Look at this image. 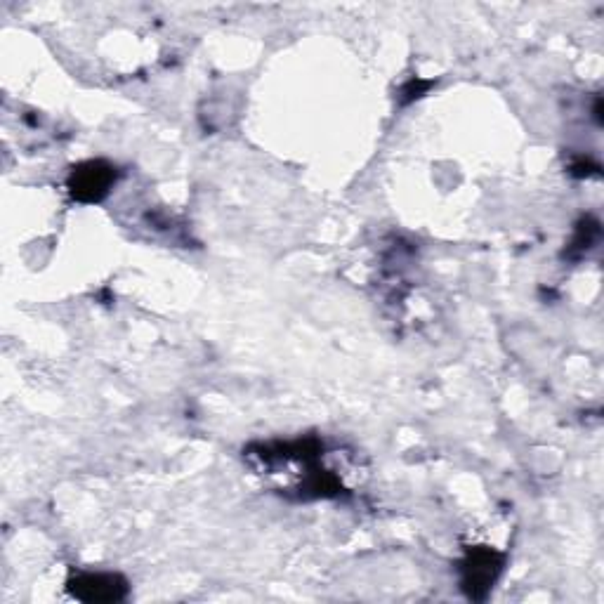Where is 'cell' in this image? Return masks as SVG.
I'll use <instances>...</instances> for the list:
<instances>
[{"mask_svg": "<svg viewBox=\"0 0 604 604\" xmlns=\"http://www.w3.org/2000/svg\"><path fill=\"white\" fill-rule=\"evenodd\" d=\"M114 182V168L102 161H90L71 175V194L78 201H100Z\"/></svg>", "mask_w": 604, "mask_h": 604, "instance_id": "cell-1", "label": "cell"}, {"mask_svg": "<svg viewBox=\"0 0 604 604\" xmlns=\"http://www.w3.org/2000/svg\"><path fill=\"white\" fill-rule=\"evenodd\" d=\"M71 590L85 602H107L126 595V583L109 574H85L71 581Z\"/></svg>", "mask_w": 604, "mask_h": 604, "instance_id": "cell-2", "label": "cell"}, {"mask_svg": "<svg viewBox=\"0 0 604 604\" xmlns=\"http://www.w3.org/2000/svg\"><path fill=\"white\" fill-rule=\"evenodd\" d=\"M463 571V586L475 595L477 588H489L496 581L498 571H501V557L494 550H477L468 557Z\"/></svg>", "mask_w": 604, "mask_h": 604, "instance_id": "cell-3", "label": "cell"}]
</instances>
